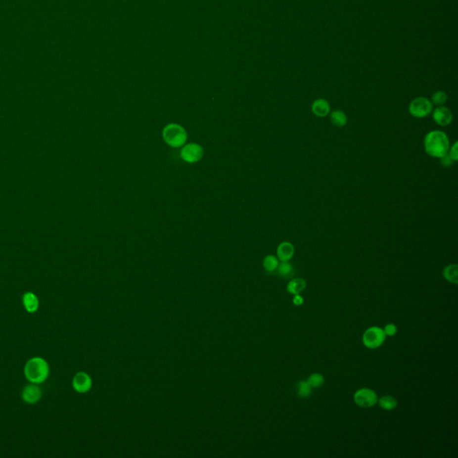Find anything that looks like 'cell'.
<instances>
[{"label":"cell","mask_w":458,"mask_h":458,"mask_svg":"<svg viewBox=\"0 0 458 458\" xmlns=\"http://www.w3.org/2000/svg\"><path fill=\"white\" fill-rule=\"evenodd\" d=\"M449 148L450 143L449 137L444 132L434 130L426 135L424 138V149L426 153L430 157L440 159L448 154Z\"/></svg>","instance_id":"6da1fadb"},{"label":"cell","mask_w":458,"mask_h":458,"mask_svg":"<svg viewBox=\"0 0 458 458\" xmlns=\"http://www.w3.org/2000/svg\"><path fill=\"white\" fill-rule=\"evenodd\" d=\"M49 366L47 361L42 357H33L27 361L24 366L25 378L30 382L41 384L44 382L48 377Z\"/></svg>","instance_id":"7a4b0ae2"},{"label":"cell","mask_w":458,"mask_h":458,"mask_svg":"<svg viewBox=\"0 0 458 458\" xmlns=\"http://www.w3.org/2000/svg\"><path fill=\"white\" fill-rule=\"evenodd\" d=\"M162 137L167 144L172 148H180L187 140L186 130L179 124H169L162 130Z\"/></svg>","instance_id":"3957f363"},{"label":"cell","mask_w":458,"mask_h":458,"mask_svg":"<svg viewBox=\"0 0 458 458\" xmlns=\"http://www.w3.org/2000/svg\"><path fill=\"white\" fill-rule=\"evenodd\" d=\"M387 336L381 327L377 326L369 327L363 335V343L369 349H376L383 345Z\"/></svg>","instance_id":"277c9868"},{"label":"cell","mask_w":458,"mask_h":458,"mask_svg":"<svg viewBox=\"0 0 458 458\" xmlns=\"http://www.w3.org/2000/svg\"><path fill=\"white\" fill-rule=\"evenodd\" d=\"M432 103L429 98L418 97L412 100L409 105V113L416 118L428 117L432 112Z\"/></svg>","instance_id":"5b68a950"},{"label":"cell","mask_w":458,"mask_h":458,"mask_svg":"<svg viewBox=\"0 0 458 458\" xmlns=\"http://www.w3.org/2000/svg\"><path fill=\"white\" fill-rule=\"evenodd\" d=\"M204 150L201 145L196 142H191L182 146L180 151L181 159L186 163H197L203 158Z\"/></svg>","instance_id":"8992f818"},{"label":"cell","mask_w":458,"mask_h":458,"mask_svg":"<svg viewBox=\"0 0 458 458\" xmlns=\"http://www.w3.org/2000/svg\"><path fill=\"white\" fill-rule=\"evenodd\" d=\"M378 395L370 388H363L358 389L354 395L355 403L362 408H370L378 403Z\"/></svg>","instance_id":"52a82bcc"},{"label":"cell","mask_w":458,"mask_h":458,"mask_svg":"<svg viewBox=\"0 0 458 458\" xmlns=\"http://www.w3.org/2000/svg\"><path fill=\"white\" fill-rule=\"evenodd\" d=\"M92 387V380L89 374L80 371L75 374L73 379V388L76 392L85 394L89 391Z\"/></svg>","instance_id":"ba28073f"},{"label":"cell","mask_w":458,"mask_h":458,"mask_svg":"<svg viewBox=\"0 0 458 458\" xmlns=\"http://www.w3.org/2000/svg\"><path fill=\"white\" fill-rule=\"evenodd\" d=\"M432 117L435 123L440 127H448L453 120V115L449 108L443 106H438L435 108L432 113Z\"/></svg>","instance_id":"9c48e42d"},{"label":"cell","mask_w":458,"mask_h":458,"mask_svg":"<svg viewBox=\"0 0 458 458\" xmlns=\"http://www.w3.org/2000/svg\"><path fill=\"white\" fill-rule=\"evenodd\" d=\"M22 398L24 402L30 404V405L36 404L42 398V389L40 387H38L37 384L33 383L31 385H27L23 389Z\"/></svg>","instance_id":"30bf717a"},{"label":"cell","mask_w":458,"mask_h":458,"mask_svg":"<svg viewBox=\"0 0 458 458\" xmlns=\"http://www.w3.org/2000/svg\"><path fill=\"white\" fill-rule=\"evenodd\" d=\"M295 254V247L290 242L281 243L276 249V257L280 262H289Z\"/></svg>","instance_id":"8fae6325"},{"label":"cell","mask_w":458,"mask_h":458,"mask_svg":"<svg viewBox=\"0 0 458 458\" xmlns=\"http://www.w3.org/2000/svg\"><path fill=\"white\" fill-rule=\"evenodd\" d=\"M312 112L316 117H325L330 112V105L326 99L318 98L312 105Z\"/></svg>","instance_id":"7c38bea8"},{"label":"cell","mask_w":458,"mask_h":458,"mask_svg":"<svg viewBox=\"0 0 458 458\" xmlns=\"http://www.w3.org/2000/svg\"><path fill=\"white\" fill-rule=\"evenodd\" d=\"M23 304L25 310L30 314L36 313L40 306V302L37 296L33 292H27L23 296Z\"/></svg>","instance_id":"4fadbf2b"},{"label":"cell","mask_w":458,"mask_h":458,"mask_svg":"<svg viewBox=\"0 0 458 458\" xmlns=\"http://www.w3.org/2000/svg\"><path fill=\"white\" fill-rule=\"evenodd\" d=\"M306 287V281L304 278H294L287 285V291L292 295H299Z\"/></svg>","instance_id":"5bb4252c"},{"label":"cell","mask_w":458,"mask_h":458,"mask_svg":"<svg viewBox=\"0 0 458 458\" xmlns=\"http://www.w3.org/2000/svg\"><path fill=\"white\" fill-rule=\"evenodd\" d=\"M443 276L445 279L452 284H458V266L457 264H450L445 267L443 270Z\"/></svg>","instance_id":"9a60e30c"},{"label":"cell","mask_w":458,"mask_h":458,"mask_svg":"<svg viewBox=\"0 0 458 458\" xmlns=\"http://www.w3.org/2000/svg\"><path fill=\"white\" fill-rule=\"evenodd\" d=\"M277 274L283 278H290L295 274V269L288 262H281L276 269Z\"/></svg>","instance_id":"2e32d148"},{"label":"cell","mask_w":458,"mask_h":458,"mask_svg":"<svg viewBox=\"0 0 458 458\" xmlns=\"http://www.w3.org/2000/svg\"><path fill=\"white\" fill-rule=\"evenodd\" d=\"M330 121L335 127H345L347 124V117L340 109H336L330 113Z\"/></svg>","instance_id":"e0dca14e"},{"label":"cell","mask_w":458,"mask_h":458,"mask_svg":"<svg viewBox=\"0 0 458 458\" xmlns=\"http://www.w3.org/2000/svg\"><path fill=\"white\" fill-rule=\"evenodd\" d=\"M378 403H379V407L387 411L394 410L398 407V400L390 395H386L382 398H379L378 399Z\"/></svg>","instance_id":"ac0fdd59"},{"label":"cell","mask_w":458,"mask_h":458,"mask_svg":"<svg viewBox=\"0 0 458 458\" xmlns=\"http://www.w3.org/2000/svg\"><path fill=\"white\" fill-rule=\"evenodd\" d=\"M278 264H279V260L274 255H267L262 262L263 268L268 272H276Z\"/></svg>","instance_id":"d6986e66"},{"label":"cell","mask_w":458,"mask_h":458,"mask_svg":"<svg viewBox=\"0 0 458 458\" xmlns=\"http://www.w3.org/2000/svg\"><path fill=\"white\" fill-rule=\"evenodd\" d=\"M313 391V388L309 384L307 380H301L297 384V395L299 398H307L311 396Z\"/></svg>","instance_id":"ffe728a7"},{"label":"cell","mask_w":458,"mask_h":458,"mask_svg":"<svg viewBox=\"0 0 458 458\" xmlns=\"http://www.w3.org/2000/svg\"><path fill=\"white\" fill-rule=\"evenodd\" d=\"M307 381L312 388H318L324 384V377L321 373H313L309 377Z\"/></svg>","instance_id":"44dd1931"},{"label":"cell","mask_w":458,"mask_h":458,"mask_svg":"<svg viewBox=\"0 0 458 458\" xmlns=\"http://www.w3.org/2000/svg\"><path fill=\"white\" fill-rule=\"evenodd\" d=\"M448 99L447 94L443 91H438L431 96V103L437 106H442Z\"/></svg>","instance_id":"7402d4cb"},{"label":"cell","mask_w":458,"mask_h":458,"mask_svg":"<svg viewBox=\"0 0 458 458\" xmlns=\"http://www.w3.org/2000/svg\"><path fill=\"white\" fill-rule=\"evenodd\" d=\"M384 333L388 337H393L397 334L398 332V327L394 323H388L385 327H384Z\"/></svg>","instance_id":"603a6c76"},{"label":"cell","mask_w":458,"mask_h":458,"mask_svg":"<svg viewBox=\"0 0 458 458\" xmlns=\"http://www.w3.org/2000/svg\"><path fill=\"white\" fill-rule=\"evenodd\" d=\"M458 141H456V142L451 146V148H449V152H448V154L450 156V158L453 159L454 161H457L458 159Z\"/></svg>","instance_id":"cb8c5ba5"},{"label":"cell","mask_w":458,"mask_h":458,"mask_svg":"<svg viewBox=\"0 0 458 458\" xmlns=\"http://www.w3.org/2000/svg\"><path fill=\"white\" fill-rule=\"evenodd\" d=\"M454 162L455 161L450 158L449 154L445 155L442 158H440V163L443 167H446V168H449L450 166H452Z\"/></svg>","instance_id":"d4e9b609"},{"label":"cell","mask_w":458,"mask_h":458,"mask_svg":"<svg viewBox=\"0 0 458 458\" xmlns=\"http://www.w3.org/2000/svg\"><path fill=\"white\" fill-rule=\"evenodd\" d=\"M293 303L296 306H300V305L304 304V297L302 295H300V294L299 295H295L294 298H293Z\"/></svg>","instance_id":"484cf974"}]
</instances>
